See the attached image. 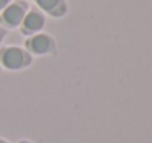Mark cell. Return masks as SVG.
I'll use <instances>...</instances> for the list:
<instances>
[{
  "mask_svg": "<svg viewBox=\"0 0 152 143\" xmlns=\"http://www.w3.org/2000/svg\"><path fill=\"white\" fill-rule=\"evenodd\" d=\"M1 63L7 68V69H19L22 66H25L30 62L28 55L19 47H6L1 50L0 55Z\"/></svg>",
  "mask_w": 152,
  "mask_h": 143,
  "instance_id": "1",
  "label": "cell"
},
{
  "mask_svg": "<svg viewBox=\"0 0 152 143\" xmlns=\"http://www.w3.org/2000/svg\"><path fill=\"white\" fill-rule=\"evenodd\" d=\"M25 18V4L24 3H12L3 9L1 22L10 28L18 27Z\"/></svg>",
  "mask_w": 152,
  "mask_h": 143,
  "instance_id": "2",
  "label": "cell"
},
{
  "mask_svg": "<svg viewBox=\"0 0 152 143\" xmlns=\"http://www.w3.org/2000/svg\"><path fill=\"white\" fill-rule=\"evenodd\" d=\"M27 47L30 49L31 52L37 53V55H43V53H49L53 50L55 43L49 36L46 34H37L34 37H31L27 42Z\"/></svg>",
  "mask_w": 152,
  "mask_h": 143,
  "instance_id": "3",
  "label": "cell"
},
{
  "mask_svg": "<svg viewBox=\"0 0 152 143\" xmlns=\"http://www.w3.org/2000/svg\"><path fill=\"white\" fill-rule=\"evenodd\" d=\"M22 24H24V33H36V31L43 28L45 18H43L42 13H39L36 10H31L28 15H25Z\"/></svg>",
  "mask_w": 152,
  "mask_h": 143,
  "instance_id": "4",
  "label": "cell"
},
{
  "mask_svg": "<svg viewBox=\"0 0 152 143\" xmlns=\"http://www.w3.org/2000/svg\"><path fill=\"white\" fill-rule=\"evenodd\" d=\"M36 1L43 10L49 12L52 15H62L65 12V6L62 0H36Z\"/></svg>",
  "mask_w": 152,
  "mask_h": 143,
  "instance_id": "5",
  "label": "cell"
},
{
  "mask_svg": "<svg viewBox=\"0 0 152 143\" xmlns=\"http://www.w3.org/2000/svg\"><path fill=\"white\" fill-rule=\"evenodd\" d=\"M9 3H10V0H0V10H1V9H4Z\"/></svg>",
  "mask_w": 152,
  "mask_h": 143,
  "instance_id": "6",
  "label": "cell"
},
{
  "mask_svg": "<svg viewBox=\"0 0 152 143\" xmlns=\"http://www.w3.org/2000/svg\"><path fill=\"white\" fill-rule=\"evenodd\" d=\"M3 37H4V30L0 27V43H1V40H3Z\"/></svg>",
  "mask_w": 152,
  "mask_h": 143,
  "instance_id": "7",
  "label": "cell"
},
{
  "mask_svg": "<svg viewBox=\"0 0 152 143\" xmlns=\"http://www.w3.org/2000/svg\"><path fill=\"white\" fill-rule=\"evenodd\" d=\"M0 143H6V142H4V140H1V139H0Z\"/></svg>",
  "mask_w": 152,
  "mask_h": 143,
  "instance_id": "8",
  "label": "cell"
}]
</instances>
